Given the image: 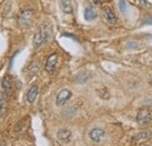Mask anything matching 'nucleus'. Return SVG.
I'll use <instances>...</instances> for the list:
<instances>
[{
  "label": "nucleus",
  "instance_id": "obj_1",
  "mask_svg": "<svg viewBox=\"0 0 152 146\" xmlns=\"http://www.w3.org/2000/svg\"><path fill=\"white\" fill-rule=\"evenodd\" d=\"M53 35V29L52 26L47 22L42 23L39 29L37 31V33L34 34V39H33V46L34 48H39L41 46H43L45 43H47L49 41V39Z\"/></svg>",
  "mask_w": 152,
  "mask_h": 146
},
{
  "label": "nucleus",
  "instance_id": "obj_2",
  "mask_svg": "<svg viewBox=\"0 0 152 146\" xmlns=\"http://www.w3.org/2000/svg\"><path fill=\"white\" fill-rule=\"evenodd\" d=\"M33 18H34V13L32 9H23L18 18L19 26L21 28H28L33 22Z\"/></svg>",
  "mask_w": 152,
  "mask_h": 146
},
{
  "label": "nucleus",
  "instance_id": "obj_3",
  "mask_svg": "<svg viewBox=\"0 0 152 146\" xmlns=\"http://www.w3.org/2000/svg\"><path fill=\"white\" fill-rule=\"evenodd\" d=\"M89 138L91 142H94L96 144H101L107 138V133L103 128H94L89 131Z\"/></svg>",
  "mask_w": 152,
  "mask_h": 146
},
{
  "label": "nucleus",
  "instance_id": "obj_4",
  "mask_svg": "<svg viewBox=\"0 0 152 146\" xmlns=\"http://www.w3.org/2000/svg\"><path fill=\"white\" fill-rule=\"evenodd\" d=\"M73 93L69 89H62L57 92L56 97H55V104L56 107H63L70 98H72Z\"/></svg>",
  "mask_w": 152,
  "mask_h": 146
},
{
  "label": "nucleus",
  "instance_id": "obj_5",
  "mask_svg": "<svg viewBox=\"0 0 152 146\" xmlns=\"http://www.w3.org/2000/svg\"><path fill=\"white\" fill-rule=\"evenodd\" d=\"M136 122L140 125V126H146L152 122V115L149 110H140L137 113L136 117Z\"/></svg>",
  "mask_w": 152,
  "mask_h": 146
},
{
  "label": "nucleus",
  "instance_id": "obj_6",
  "mask_svg": "<svg viewBox=\"0 0 152 146\" xmlns=\"http://www.w3.org/2000/svg\"><path fill=\"white\" fill-rule=\"evenodd\" d=\"M152 134L150 131L145 130V131H140L138 132L136 136L132 137V143L133 144H143L145 142H148L149 139H151Z\"/></svg>",
  "mask_w": 152,
  "mask_h": 146
},
{
  "label": "nucleus",
  "instance_id": "obj_7",
  "mask_svg": "<svg viewBox=\"0 0 152 146\" xmlns=\"http://www.w3.org/2000/svg\"><path fill=\"white\" fill-rule=\"evenodd\" d=\"M57 61H58V56L57 54H52L48 56L46 64H45V69L48 73H54L57 67Z\"/></svg>",
  "mask_w": 152,
  "mask_h": 146
},
{
  "label": "nucleus",
  "instance_id": "obj_8",
  "mask_svg": "<svg viewBox=\"0 0 152 146\" xmlns=\"http://www.w3.org/2000/svg\"><path fill=\"white\" fill-rule=\"evenodd\" d=\"M102 15H103V19L107 23H109V25L117 23V17L110 7H104L102 11Z\"/></svg>",
  "mask_w": 152,
  "mask_h": 146
},
{
  "label": "nucleus",
  "instance_id": "obj_9",
  "mask_svg": "<svg viewBox=\"0 0 152 146\" xmlns=\"http://www.w3.org/2000/svg\"><path fill=\"white\" fill-rule=\"evenodd\" d=\"M56 136H57V139H58L61 143L68 144V143L70 142L73 134H72V131H70L69 128H60V130L57 131Z\"/></svg>",
  "mask_w": 152,
  "mask_h": 146
},
{
  "label": "nucleus",
  "instance_id": "obj_10",
  "mask_svg": "<svg viewBox=\"0 0 152 146\" xmlns=\"http://www.w3.org/2000/svg\"><path fill=\"white\" fill-rule=\"evenodd\" d=\"M1 87H2L4 92H5L7 96H10V95L13 92V81H12V78H11L8 75H6V76L2 78V81H1Z\"/></svg>",
  "mask_w": 152,
  "mask_h": 146
},
{
  "label": "nucleus",
  "instance_id": "obj_11",
  "mask_svg": "<svg viewBox=\"0 0 152 146\" xmlns=\"http://www.w3.org/2000/svg\"><path fill=\"white\" fill-rule=\"evenodd\" d=\"M60 8L63 13H73V2L72 0H60Z\"/></svg>",
  "mask_w": 152,
  "mask_h": 146
},
{
  "label": "nucleus",
  "instance_id": "obj_12",
  "mask_svg": "<svg viewBox=\"0 0 152 146\" xmlns=\"http://www.w3.org/2000/svg\"><path fill=\"white\" fill-rule=\"evenodd\" d=\"M38 93H39L38 87L37 85H32L29 88L28 92H27V101H28V103H34V101L38 97Z\"/></svg>",
  "mask_w": 152,
  "mask_h": 146
},
{
  "label": "nucleus",
  "instance_id": "obj_13",
  "mask_svg": "<svg viewBox=\"0 0 152 146\" xmlns=\"http://www.w3.org/2000/svg\"><path fill=\"white\" fill-rule=\"evenodd\" d=\"M96 17H97V13H96V11L94 8H91V7H87V8H86V11H84V19H86V20L91 21V20H94Z\"/></svg>",
  "mask_w": 152,
  "mask_h": 146
},
{
  "label": "nucleus",
  "instance_id": "obj_14",
  "mask_svg": "<svg viewBox=\"0 0 152 146\" xmlns=\"http://www.w3.org/2000/svg\"><path fill=\"white\" fill-rule=\"evenodd\" d=\"M7 95L5 92L0 91V116L4 113L5 108H6V102H7Z\"/></svg>",
  "mask_w": 152,
  "mask_h": 146
},
{
  "label": "nucleus",
  "instance_id": "obj_15",
  "mask_svg": "<svg viewBox=\"0 0 152 146\" xmlns=\"http://www.w3.org/2000/svg\"><path fill=\"white\" fill-rule=\"evenodd\" d=\"M118 7H119L121 12L123 14H125L128 12V2H126V0H118Z\"/></svg>",
  "mask_w": 152,
  "mask_h": 146
},
{
  "label": "nucleus",
  "instance_id": "obj_16",
  "mask_svg": "<svg viewBox=\"0 0 152 146\" xmlns=\"http://www.w3.org/2000/svg\"><path fill=\"white\" fill-rule=\"evenodd\" d=\"M38 72V64H33L32 67H31V76H34V74Z\"/></svg>",
  "mask_w": 152,
  "mask_h": 146
},
{
  "label": "nucleus",
  "instance_id": "obj_17",
  "mask_svg": "<svg viewBox=\"0 0 152 146\" xmlns=\"http://www.w3.org/2000/svg\"><path fill=\"white\" fill-rule=\"evenodd\" d=\"M138 2H139V4H142L143 6H150V5H151L150 0H138Z\"/></svg>",
  "mask_w": 152,
  "mask_h": 146
},
{
  "label": "nucleus",
  "instance_id": "obj_18",
  "mask_svg": "<svg viewBox=\"0 0 152 146\" xmlns=\"http://www.w3.org/2000/svg\"><path fill=\"white\" fill-rule=\"evenodd\" d=\"M128 47L129 48H137L138 47V43L137 42H129L128 43Z\"/></svg>",
  "mask_w": 152,
  "mask_h": 146
},
{
  "label": "nucleus",
  "instance_id": "obj_19",
  "mask_svg": "<svg viewBox=\"0 0 152 146\" xmlns=\"http://www.w3.org/2000/svg\"><path fill=\"white\" fill-rule=\"evenodd\" d=\"M91 1H93L95 5H99V4H102V2L105 1V0H91Z\"/></svg>",
  "mask_w": 152,
  "mask_h": 146
},
{
  "label": "nucleus",
  "instance_id": "obj_20",
  "mask_svg": "<svg viewBox=\"0 0 152 146\" xmlns=\"http://www.w3.org/2000/svg\"><path fill=\"white\" fill-rule=\"evenodd\" d=\"M145 23H148V25H152V17L148 18V20L145 21Z\"/></svg>",
  "mask_w": 152,
  "mask_h": 146
},
{
  "label": "nucleus",
  "instance_id": "obj_21",
  "mask_svg": "<svg viewBox=\"0 0 152 146\" xmlns=\"http://www.w3.org/2000/svg\"><path fill=\"white\" fill-rule=\"evenodd\" d=\"M150 82H151V83H152V75H151V76H150Z\"/></svg>",
  "mask_w": 152,
  "mask_h": 146
}]
</instances>
